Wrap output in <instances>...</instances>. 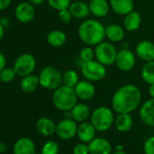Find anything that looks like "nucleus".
Wrapping results in <instances>:
<instances>
[{"mask_svg": "<svg viewBox=\"0 0 154 154\" xmlns=\"http://www.w3.org/2000/svg\"><path fill=\"white\" fill-rule=\"evenodd\" d=\"M141 100V93L134 85L120 87L112 95V107L117 113H131L138 108Z\"/></svg>", "mask_w": 154, "mask_h": 154, "instance_id": "obj_1", "label": "nucleus"}, {"mask_svg": "<svg viewBox=\"0 0 154 154\" xmlns=\"http://www.w3.org/2000/svg\"><path fill=\"white\" fill-rule=\"evenodd\" d=\"M78 36L85 45L96 46L105 37V27L96 19H86L78 27Z\"/></svg>", "mask_w": 154, "mask_h": 154, "instance_id": "obj_2", "label": "nucleus"}, {"mask_svg": "<svg viewBox=\"0 0 154 154\" xmlns=\"http://www.w3.org/2000/svg\"><path fill=\"white\" fill-rule=\"evenodd\" d=\"M77 96L73 88L62 85L54 91L52 102L54 107L60 111L67 112L77 103Z\"/></svg>", "mask_w": 154, "mask_h": 154, "instance_id": "obj_3", "label": "nucleus"}, {"mask_svg": "<svg viewBox=\"0 0 154 154\" xmlns=\"http://www.w3.org/2000/svg\"><path fill=\"white\" fill-rule=\"evenodd\" d=\"M40 85L50 91H54L63 85V73L55 67L48 65L45 66L38 74Z\"/></svg>", "mask_w": 154, "mask_h": 154, "instance_id": "obj_4", "label": "nucleus"}, {"mask_svg": "<svg viewBox=\"0 0 154 154\" xmlns=\"http://www.w3.org/2000/svg\"><path fill=\"white\" fill-rule=\"evenodd\" d=\"M114 120L112 111L106 106L96 108L91 114V123L98 131H105L109 130L113 124Z\"/></svg>", "mask_w": 154, "mask_h": 154, "instance_id": "obj_5", "label": "nucleus"}, {"mask_svg": "<svg viewBox=\"0 0 154 154\" xmlns=\"http://www.w3.org/2000/svg\"><path fill=\"white\" fill-rule=\"evenodd\" d=\"M81 72L86 80L93 83L99 82L106 75V67L96 59H94L81 63Z\"/></svg>", "mask_w": 154, "mask_h": 154, "instance_id": "obj_6", "label": "nucleus"}, {"mask_svg": "<svg viewBox=\"0 0 154 154\" xmlns=\"http://www.w3.org/2000/svg\"><path fill=\"white\" fill-rule=\"evenodd\" d=\"M117 53L116 47L112 43L103 41L97 45L94 49L95 59L105 66L115 63Z\"/></svg>", "mask_w": 154, "mask_h": 154, "instance_id": "obj_7", "label": "nucleus"}, {"mask_svg": "<svg viewBox=\"0 0 154 154\" xmlns=\"http://www.w3.org/2000/svg\"><path fill=\"white\" fill-rule=\"evenodd\" d=\"M36 66V60L31 54H23L19 55L14 63V70L17 75L20 77L26 76L34 72Z\"/></svg>", "mask_w": 154, "mask_h": 154, "instance_id": "obj_8", "label": "nucleus"}, {"mask_svg": "<svg viewBox=\"0 0 154 154\" xmlns=\"http://www.w3.org/2000/svg\"><path fill=\"white\" fill-rule=\"evenodd\" d=\"M77 128L78 126L74 120L72 118H65L56 124L55 132L60 139L70 140L76 135Z\"/></svg>", "mask_w": 154, "mask_h": 154, "instance_id": "obj_9", "label": "nucleus"}, {"mask_svg": "<svg viewBox=\"0 0 154 154\" xmlns=\"http://www.w3.org/2000/svg\"><path fill=\"white\" fill-rule=\"evenodd\" d=\"M136 63L134 54L129 49H122L118 51L115 64L119 70L122 72H129L133 69Z\"/></svg>", "mask_w": 154, "mask_h": 154, "instance_id": "obj_10", "label": "nucleus"}, {"mask_svg": "<svg viewBox=\"0 0 154 154\" xmlns=\"http://www.w3.org/2000/svg\"><path fill=\"white\" fill-rule=\"evenodd\" d=\"M15 16L20 23H30L35 18V10L30 2H21L15 9Z\"/></svg>", "mask_w": 154, "mask_h": 154, "instance_id": "obj_11", "label": "nucleus"}, {"mask_svg": "<svg viewBox=\"0 0 154 154\" xmlns=\"http://www.w3.org/2000/svg\"><path fill=\"white\" fill-rule=\"evenodd\" d=\"M78 99L88 101L95 95V87L93 82L89 80H81L73 88Z\"/></svg>", "mask_w": 154, "mask_h": 154, "instance_id": "obj_12", "label": "nucleus"}, {"mask_svg": "<svg viewBox=\"0 0 154 154\" xmlns=\"http://www.w3.org/2000/svg\"><path fill=\"white\" fill-rule=\"evenodd\" d=\"M135 53L144 62L154 61V43L148 40L140 41L135 47Z\"/></svg>", "mask_w": 154, "mask_h": 154, "instance_id": "obj_13", "label": "nucleus"}, {"mask_svg": "<svg viewBox=\"0 0 154 154\" xmlns=\"http://www.w3.org/2000/svg\"><path fill=\"white\" fill-rule=\"evenodd\" d=\"M140 118L143 123L149 126H154V98L147 100L140 108Z\"/></svg>", "mask_w": 154, "mask_h": 154, "instance_id": "obj_14", "label": "nucleus"}, {"mask_svg": "<svg viewBox=\"0 0 154 154\" xmlns=\"http://www.w3.org/2000/svg\"><path fill=\"white\" fill-rule=\"evenodd\" d=\"M90 154H111L112 146L104 138H94L88 143Z\"/></svg>", "mask_w": 154, "mask_h": 154, "instance_id": "obj_15", "label": "nucleus"}, {"mask_svg": "<svg viewBox=\"0 0 154 154\" xmlns=\"http://www.w3.org/2000/svg\"><path fill=\"white\" fill-rule=\"evenodd\" d=\"M90 13L95 17H104L110 12V3L107 0H91L89 2Z\"/></svg>", "mask_w": 154, "mask_h": 154, "instance_id": "obj_16", "label": "nucleus"}, {"mask_svg": "<svg viewBox=\"0 0 154 154\" xmlns=\"http://www.w3.org/2000/svg\"><path fill=\"white\" fill-rule=\"evenodd\" d=\"M111 9L119 16H126L133 10L132 0H109Z\"/></svg>", "mask_w": 154, "mask_h": 154, "instance_id": "obj_17", "label": "nucleus"}, {"mask_svg": "<svg viewBox=\"0 0 154 154\" xmlns=\"http://www.w3.org/2000/svg\"><path fill=\"white\" fill-rule=\"evenodd\" d=\"M95 128L91 122H83L77 128V137L83 142H90L95 138Z\"/></svg>", "mask_w": 154, "mask_h": 154, "instance_id": "obj_18", "label": "nucleus"}, {"mask_svg": "<svg viewBox=\"0 0 154 154\" xmlns=\"http://www.w3.org/2000/svg\"><path fill=\"white\" fill-rule=\"evenodd\" d=\"M14 154H35V145L29 138H21L17 140L13 149Z\"/></svg>", "mask_w": 154, "mask_h": 154, "instance_id": "obj_19", "label": "nucleus"}, {"mask_svg": "<svg viewBox=\"0 0 154 154\" xmlns=\"http://www.w3.org/2000/svg\"><path fill=\"white\" fill-rule=\"evenodd\" d=\"M35 127L37 131L43 136H51L56 130V125L54 121L47 117L39 118L36 122Z\"/></svg>", "mask_w": 154, "mask_h": 154, "instance_id": "obj_20", "label": "nucleus"}, {"mask_svg": "<svg viewBox=\"0 0 154 154\" xmlns=\"http://www.w3.org/2000/svg\"><path fill=\"white\" fill-rule=\"evenodd\" d=\"M69 10L72 13V17L77 19H84L86 18L90 13L89 5L83 1H74L73 3H71L69 7Z\"/></svg>", "mask_w": 154, "mask_h": 154, "instance_id": "obj_21", "label": "nucleus"}, {"mask_svg": "<svg viewBox=\"0 0 154 154\" xmlns=\"http://www.w3.org/2000/svg\"><path fill=\"white\" fill-rule=\"evenodd\" d=\"M141 17L140 15L136 11H131L123 19V28L128 32H134L140 26Z\"/></svg>", "mask_w": 154, "mask_h": 154, "instance_id": "obj_22", "label": "nucleus"}, {"mask_svg": "<svg viewBox=\"0 0 154 154\" xmlns=\"http://www.w3.org/2000/svg\"><path fill=\"white\" fill-rule=\"evenodd\" d=\"M71 112V117L76 122H85L90 116V109L85 103H76Z\"/></svg>", "mask_w": 154, "mask_h": 154, "instance_id": "obj_23", "label": "nucleus"}, {"mask_svg": "<svg viewBox=\"0 0 154 154\" xmlns=\"http://www.w3.org/2000/svg\"><path fill=\"white\" fill-rule=\"evenodd\" d=\"M39 85L40 82L38 75H35L33 73L22 77L20 81V88L25 93H33Z\"/></svg>", "mask_w": 154, "mask_h": 154, "instance_id": "obj_24", "label": "nucleus"}, {"mask_svg": "<svg viewBox=\"0 0 154 154\" xmlns=\"http://www.w3.org/2000/svg\"><path fill=\"white\" fill-rule=\"evenodd\" d=\"M124 28L119 25L112 24L105 27V37H107L111 42L117 43L121 42L124 38Z\"/></svg>", "mask_w": 154, "mask_h": 154, "instance_id": "obj_25", "label": "nucleus"}, {"mask_svg": "<svg viewBox=\"0 0 154 154\" xmlns=\"http://www.w3.org/2000/svg\"><path fill=\"white\" fill-rule=\"evenodd\" d=\"M46 41L48 45H50L52 47L59 48V47H62L65 44L66 35L64 32L58 30V29L52 30L48 33L46 36Z\"/></svg>", "mask_w": 154, "mask_h": 154, "instance_id": "obj_26", "label": "nucleus"}, {"mask_svg": "<svg viewBox=\"0 0 154 154\" xmlns=\"http://www.w3.org/2000/svg\"><path fill=\"white\" fill-rule=\"evenodd\" d=\"M115 126L119 131L126 132L132 127V118L130 113H118V116L114 120Z\"/></svg>", "mask_w": 154, "mask_h": 154, "instance_id": "obj_27", "label": "nucleus"}, {"mask_svg": "<svg viewBox=\"0 0 154 154\" xmlns=\"http://www.w3.org/2000/svg\"><path fill=\"white\" fill-rule=\"evenodd\" d=\"M140 75L143 82L147 85L154 84V61L145 62L141 68Z\"/></svg>", "mask_w": 154, "mask_h": 154, "instance_id": "obj_28", "label": "nucleus"}, {"mask_svg": "<svg viewBox=\"0 0 154 154\" xmlns=\"http://www.w3.org/2000/svg\"><path fill=\"white\" fill-rule=\"evenodd\" d=\"M79 74L74 70H67L63 73L62 82L63 85L71 88H74L75 85L79 83Z\"/></svg>", "mask_w": 154, "mask_h": 154, "instance_id": "obj_29", "label": "nucleus"}, {"mask_svg": "<svg viewBox=\"0 0 154 154\" xmlns=\"http://www.w3.org/2000/svg\"><path fill=\"white\" fill-rule=\"evenodd\" d=\"M16 76H17V73L14 68L5 67L0 72V81L5 84H8V83H11L15 79Z\"/></svg>", "mask_w": 154, "mask_h": 154, "instance_id": "obj_30", "label": "nucleus"}, {"mask_svg": "<svg viewBox=\"0 0 154 154\" xmlns=\"http://www.w3.org/2000/svg\"><path fill=\"white\" fill-rule=\"evenodd\" d=\"M72 0H47L48 5L54 10L61 11L69 8Z\"/></svg>", "mask_w": 154, "mask_h": 154, "instance_id": "obj_31", "label": "nucleus"}, {"mask_svg": "<svg viewBox=\"0 0 154 154\" xmlns=\"http://www.w3.org/2000/svg\"><path fill=\"white\" fill-rule=\"evenodd\" d=\"M42 154H58L59 146L54 140H49L45 142L42 148Z\"/></svg>", "mask_w": 154, "mask_h": 154, "instance_id": "obj_32", "label": "nucleus"}, {"mask_svg": "<svg viewBox=\"0 0 154 154\" xmlns=\"http://www.w3.org/2000/svg\"><path fill=\"white\" fill-rule=\"evenodd\" d=\"M95 58V54H94V50L89 46L86 45L85 47H84L81 51H80V60L82 62H87V61H91L94 60Z\"/></svg>", "mask_w": 154, "mask_h": 154, "instance_id": "obj_33", "label": "nucleus"}, {"mask_svg": "<svg viewBox=\"0 0 154 154\" xmlns=\"http://www.w3.org/2000/svg\"><path fill=\"white\" fill-rule=\"evenodd\" d=\"M72 17H72V13L70 12L69 8L58 11V18L63 24H69L72 21Z\"/></svg>", "mask_w": 154, "mask_h": 154, "instance_id": "obj_34", "label": "nucleus"}, {"mask_svg": "<svg viewBox=\"0 0 154 154\" xmlns=\"http://www.w3.org/2000/svg\"><path fill=\"white\" fill-rule=\"evenodd\" d=\"M73 154H90L89 147L85 143H78L73 148Z\"/></svg>", "mask_w": 154, "mask_h": 154, "instance_id": "obj_35", "label": "nucleus"}, {"mask_svg": "<svg viewBox=\"0 0 154 154\" xmlns=\"http://www.w3.org/2000/svg\"><path fill=\"white\" fill-rule=\"evenodd\" d=\"M144 153L154 154V136L149 137L144 143Z\"/></svg>", "mask_w": 154, "mask_h": 154, "instance_id": "obj_36", "label": "nucleus"}, {"mask_svg": "<svg viewBox=\"0 0 154 154\" xmlns=\"http://www.w3.org/2000/svg\"><path fill=\"white\" fill-rule=\"evenodd\" d=\"M12 0H0V11L7 9L10 4H11Z\"/></svg>", "mask_w": 154, "mask_h": 154, "instance_id": "obj_37", "label": "nucleus"}, {"mask_svg": "<svg viewBox=\"0 0 154 154\" xmlns=\"http://www.w3.org/2000/svg\"><path fill=\"white\" fill-rule=\"evenodd\" d=\"M7 64V58L4 54L0 53V72H1Z\"/></svg>", "mask_w": 154, "mask_h": 154, "instance_id": "obj_38", "label": "nucleus"}, {"mask_svg": "<svg viewBox=\"0 0 154 154\" xmlns=\"http://www.w3.org/2000/svg\"><path fill=\"white\" fill-rule=\"evenodd\" d=\"M45 0H29V2L33 5V6H39L42 5Z\"/></svg>", "mask_w": 154, "mask_h": 154, "instance_id": "obj_39", "label": "nucleus"}, {"mask_svg": "<svg viewBox=\"0 0 154 154\" xmlns=\"http://www.w3.org/2000/svg\"><path fill=\"white\" fill-rule=\"evenodd\" d=\"M149 94L151 98H154V84L150 85L149 87Z\"/></svg>", "mask_w": 154, "mask_h": 154, "instance_id": "obj_40", "label": "nucleus"}, {"mask_svg": "<svg viewBox=\"0 0 154 154\" xmlns=\"http://www.w3.org/2000/svg\"><path fill=\"white\" fill-rule=\"evenodd\" d=\"M7 150V146L5 143L0 142V153H3Z\"/></svg>", "mask_w": 154, "mask_h": 154, "instance_id": "obj_41", "label": "nucleus"}, {"mask_svg": "<svg viewBox=\"0 0 154 154\" xmlns=\"http://www.w3.org/2000/svg\"><path fill=\"white\" fill-rule=\"evenodd\" d=\"M4 34H5V29H4V26L0 24V40H1L4 36Z\"/></svg>", "mask_w": 154, "mask_h": 154, "instance_id": "obj_42", "label": "nucleus"}, {"mask_svg": "<svg viewBox=\"0 0 154 154\" xmlns=\"http://www.w3.org/2000/svg\"><path fill=\"white\" fill-rule=\"evenodd\" d=\"M113 154H127V153L124 152V151H122V150H117V151H115Z\"/></svg>", "mask_w": 154, "mask_h": 154, "instance_id": "obj_43", "label": "nucleus"}, {"mask_svg": "<svg viewBox=\"0 0 154 154\" xmlns=\"http://www.w3.org/2000/svg\"><path fill=\"white\" fill-rule=\"evenodd\" d=\"M72 1H78V0H72Z\"/></svg>", "mask_w": 154, "mask_h": 154, "instance_id": "obj_44", "label": "nucleus"}]
</instances>
